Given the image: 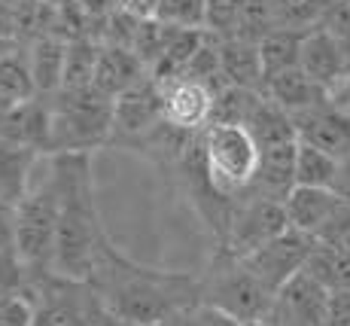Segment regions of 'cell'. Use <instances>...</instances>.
<instances>
[{
	"mask_svg": "<svg viewBox=\"0 0 350 326\" xmlns=\"http://www.w3.org/2000/svg\"><path fill=\"white\" fill-rule=\"evenodd\" d=\"M314 244H317V238H311L305 232H295V229H286L284 235L268 241L265 247H259L256 253L244 256L241 262L278 296V290H284L295 275L305 271Z\"/></svg>",
	"mask_w": 350,
	"mask_h": 326,
	"instance_id": "obj_10",
	"label": "cell"
},
{
	"mask_svg": "<svg viewBox=\"0 0 350 326\" xmlns=\"http://www.w3.org/2000/svg\"><path fill=\"white\" fill-rule=\"evenodd\" d=\"M12 46H18V43H12V40H6L3 34H0V55H3L6 49H12Z\"/></svg>",
	"mask_w": 350,
	"mask_h": 326,
	"instance_id": "obj_43",
	"label": "cell"
},
{
	"mask_svg": "<svg viewBox=\"0 0 350 326\" xmlns=\"http://www.w3.org/2000/svg\"><path fill=\"white\" fill-rule=\"evenodd\" d=\"M0 326H33L31 302L22 293L0 296Z\"/></svg>",
	"mask_w": 350,
	"mask_h": 326,
	"instance_id": "obj_34",
	"label": "cell"
},
{
	"mask_svg": "<svg viewBox=\"0 0 350 326\" xmlns=\"http://www.w3.org/2000/svg\"><path fill=\"white\" fill-rule=\"evenodd\" d=\"M265 95L250 92V89H238V86H226L213 95V113H211V125H241L247 128V122L256 113V107L262 104Z\"/></svg>",
	"mask_w": 350,
	"mask_h": 326,
	"instance_id": "obj_27",
	"label": "cell"
},
{
	"mask_svg": "<svg viewBox=\"0 0 350 326\" xmlns=\"http://www.w3.org/2000/svg\"><path fill=\"white\" fill-rule=\"evenodd\" d=\"M305 275H311L320 287L329 290V293L350 290V253L317 241L311 250V256H308Z\"/></svg>",
	"mask_w": 350,
	"mask_h": 326,
	"instance_id": "obj_24",
	"label": "cell"
},
{
	"mask_svg": "<svg viewBox=\"0 0 350 326\" xmlns=\"http://www.w3.org/2000/svg\"><path fill=\"white\" fill-rule=\"evenodd\" d=\"M274 293L241 260L217 250L211 266L201 271V305L217 308L232 321L250 326L268 317Z\"/></svg>",
	"mask_w": 350,
	"mask_h": 326,
	"instance_id": "obj_6",
	"label": "cell"
},
{
	"mask_svg": "<svg viewBox=\"0 0 350 326\" xmlns=\"http://www.w3.org/2000/svg\"><path fill=\"white\" fill-rule=\"evenodd\" d=\"M25 281H28V271L18 262L16 253H0V296L10 293H22Z\"/></svg>",
	"mask_w": 350,
	"mask_h": 326,
	"instance_id": "obj_35",
	"label": "cell"
},
{
	"mask_svg": "<svg viewBox=\"0 0 350 326\" xmlns=\"http://www.w3.org/2000/svg\"><path fill=\"white\" fill-rule=\"evenodd\" d=\"M250 326H271V323H268V321H259V323H250Z\"/></svg>",
	"mask_w": 350,
	"mask_h": 326,
	"instance_id": "obj_44",
	"label": "cell"
},
{
	"mask_svg": "<svg viewBox=\"0 0 350 326\" xmlns=\"http://www.w3.org/2000/svg\"><path fill=\"white\" fill-rule=\"evenodd\" d=\"M43 159L33 149L0 140V205L18 208L33 183V168Z\"/></svg>",
	"mask_w": 350,
	"mask_h": 326,
	"instance_id": "obj_20",
	"label": "cell"
},
{
	"mask_svg": "<svg viewBox=\"0 0 350 326\" xmlns=\"http://www.w3.org/2000/svg\"><path fill=\"white\" fill-rule=\"evenodd\" d=\"M244 6L247 0H207V25L204 31L217 34L219 40L234 37L244 18Z\"/></svg>",
	"mask_w": 350,
	"mask_h": 326,
	"instance_id": "obj_31",
	"label": "cell"
},
{
	"mask_svg": "<svg viewBox=\"0 0 350 326\" xmlns=\"http://www.w3.org/2000/svg\"><path fill=\"white\" fill-rule=\"evenodd\" d=\"M329 326H350V290L329 293Z\"/></svg>",
	"mask_w": 350,
	"mask_h": 326,
	"instance_id": "obj_37",
	"label": "cell"
},
{
	"mask_svg": "<svg viewBox=\"0 0 350 326\" xmlns=\"http://www.w3.org/2000/svg\"><path fill=\"white\" fill-rule=\"evenodd\" d=\"M52 104V155H92L113 138V101L98 89H62Z\"/></svg>",
	"mask_w": 350,
	"mask_h": 326,
	"instance_id": "obj_4",
	"label": "cell"
},
{
	"mask_svg": "<svg viewBox=\"0 0 350 326\" xmlns=\"http://www.w3.org/2000/svg\"><path fill=\"white\" fill-rule=\"evenodd\" d=\"M22 296L31 302L33 326H116V317L92 281L64 277L58 271L28 275Z\"/></svg>",
	"mask_w": 350,
	"mask_h": 326,
	"instance_id": "obj_3",
	"label": "cell"
},
{
	"mask_svg": "<svg viewBox=\"0 0 350 326\" xmlns=\"http://www.w3.org/2000/svg\"><path fill=\"white\" fill-rule=\"evenodd\" d=\"M165 326H244L238 321H232L228 314L217 308H207V305H195V308L183 311V314H177L174 321H167Z\"/></svg>",
	"mask_w": 350,
	"mask_h": 326,
	"instance_id": "obj_33",
	"label": "cell"
},
{
	"mask_svg": "<svg viewBox=\"0 0 350 326\" xmlns=\"http://www.w3.org/2000/svg\"><path fill=\"white\" fill-rule=\"evenodd\" d=\"M301 71L335 98L350 79V55L326 28H314L301 43Z\"/></svg>",
	"mask_w": 350,
	"mask_h": 326,
	"instance_id": "obj_12",
	"label": "cell"
},
{
	"mask_svg": "<svg viewBox=\"0 0 350 326\" xmlns=\"http://www.w3.org/2000/svg\"><path fill=\"white\" fill-rule=\"evenodd\" d=\"M265 321L271 326H329V290L301 271L278 290Z\"/></svg>",
	"mask_w": 350,
	"mask_h": 326,
	"instance_id": "obj_11",
	"label": "cell"
},
{
	"mask_svg": "<svg viewBox=\"0 0 350 326\" xmlns=\"http://www.w3.org/2000/svg\"><path fill=\"white\" fill-rule=\"evenodd\" d=\"M332 0H271L274 31H295L308 34L320 28Z\"/></svg>",
	"mask_w": 350,
	"mask_h": 326,
	"instance_id": "obj_25",
	"label": "cell"
},
{
	"mask_svg": "<svg viewBox=\"0 0 350 326\" xmlns=\"http://www.w3.org/2000/svg\"><path fill=\"white\" fill-rule=\"evenodd\" d=\"M16 104H18V101L6 98V95H3V92H0V125H3V119H6V116H10V110H12V107H16Z\"/></svg>",
	"mask_w": 350,
	"mask_h": 326,
	"instance_id": "obj_41",
	"label": "cell"
},
{
	"mask_svg": "<svg viewBox=\"0 0 350 326\" xmlns=\"http://www.w3.org/2000/svg\"><path fill=\"white\" fill-rule=\"evenodd\" d=\"M0 253H16V208L0 205Z\"/></svg>",
	"mask_w": 350,
	"mask_h": 326,
	"instance_id": "obj_36",
	"label": "cell"
},
{
	"mask_svg": "<svg viewBox=\"0 0 350 326\" xmlns=\"http://www.w3.org/2000/svg\"><path fill=\"white\" fill-rule=\"evenodd\" d=\"M335 104H338V107H345V110L350 113V79H347V86H345V89H341L338 95H335Z\"/></svg>",
	"mask_w": 350,
	"mask_h": 326,
	"instance_id": "obj_42",
	"label": "cell"
},
{
	"mask_svg": "<svg viewBox=\"0 0 350 326\" xmlns=\"http://www.w3.org/2000/svg\"><path fill=\"white\" fill-rule=\"evenodd\" d=\"M116 326H137V323H122V321H116Z\"/></svg>",
	"mask_w": 350,
	"mask_h": 326,
	"instance_id": "obj_45",
	"label": "cell"
},
{
	"mask_svg": "<svg viewBox=\"0 0 350 326\" xmlns=\"http://www.w3.org/2000/svg\"><path fill=\"white\" fill-rule=\"evenodd\" d=\"M159 3L161 0H116V10L125 12V16H131V18L146 22V18L159 16Z\"/></svg>",
	"mask_w": 350,
	"mask_h": 326,
	"instance_id": "obj_38",
	"label": "cell"
},
{
	"mask_svg": "<svg viewBox=\"0 0 350 326\" xmlns=\"http://www.w3.org/2000/svg\"><path fill=\"white\" fill-rule=\"evenodd\" d=\"M73 3H77L79 10L92 18V25H95V28L104 22V18H110L113 12H116V0H73Z\"/></svg>",
	"mask_w": 350,
	"mask_h": 326,
	"instance_id": "obj_39",
	"label": "cell"
},
{
	"mask_svg": "<svg viewBox=\"0 0 350 326\" xmlns=\"http://www.w3.org/2000/svg\"><path fill=\"white\" fill-rule=\"evenodd\" d=\"M165 95V122L177 131L198 134L211 125L213 113V92L192 79H177L171 86H161Z\"/></svg>",
	"mask_w": 350,
	"mask_h": 326,
	"instance_id": "obj_15",
	"label": "cell"
},
{
	"mask_svg": "<svg viewBox=\"0 0 350 326\" xmlns=\"http://www.w3.org/2000/svg\"><path fill=\"white\" fill-rule=\"evenodd\" d=\"M165 125V95L152 77L140 79L113 101V138L110 144L137 149L150 134Z\"/></svg>",
	"mask_w": 350,
	"mask_h": 326,
	"instance_id": "obj_9",
	"label": "cell"
},
{
	"mask_svg": "<svg viewBox=\"0 0 350 326\" xmlns=\"http://www.w3.org/2000/svg\"><path fill=\"white\" fill-rule=\"evenodd\" d=\"M150 77V71L144 67V61L134 55L131 49H119V46H100L98 67H95V83L92 89L107 95L110 101H116L119 95H125L131 86H137L140 79Z\"/></svg>",
	"mask_w": 350,
	"mask_h": 326,
	"instance_id": "obj_17",
	"label": "cell"
},
{
	"mask_svg": "<svg viewBox=\"0 0 350 326\" xmlns=\"http://www.w3.org/2000/svg\"><path fill=\"white\" fill-rule=\"evenodd\" d=\"M156 18L177 31H204L207 0H161Z\"/></svg>",
	"mask_w": 350,
	"mask_h": 326,
	"instance_id": "obj_30",
	"label": "cell"
},
{
	"mask_svg": "<svg viewBox=\"0 0 350 326\" xmlns=\"http://www.w3.org/2000/svg\"><path fill=\"white\" fill-rule=\"evenodd\" d=\"M0 140H10L40 155H52V104L49 98L18 101L0 125Z\"/></svg>",
	"mask_w": 350,
	"mask_h": 326,
	"instance_id": "obj_14",
	"label": "cell"
},
{
	"mask_svg": "<svg viewBox=\"0 0 350 326\" xmlns=\"http://www.w3.org/2000/svg\"><path fill=\"white\" fill-rule=\"evenodd\" d=\"M110 314L122 323L165 326L177 314L201 305V275L140 266L113 247L100 250L98 266L89 277Z\"/></svg>",
	"mask_w": 350,
	"mask_h": 326,
	"instance_id": "obj_1",
	"label": "cell"
},
{
	"mask_svg": "<svg viewBox=\"0 0 350 326\" xmlns=\"http://www.w3.org/2000/svg\"><path fill=\"white\" fill-rule=\"evenodd\" d=\"M341 162L335 155L323 153V149L301 144L299 140V155H295V186H314V189H332L338 177Z\"/></svg>",
	"mask_w": 350,
	"mask_h": 326,
	"instance_id": "obj_28",
	"label": "cell"
},
{
	"mask_svg": "<svg viewBox=\"0 0 350 326\" xmlns=\"http://www.w3.org/2000/svg\"><path fill=\"white\" fill-rule=\"evenodd\" d=\"M98 55H100V43L95 37L70 40V43H67L62 89H92V83H95Z\"/></svg>",
	"mask_w": 350,
	"mask_h": 326,
	"instance_id": "obj_29",
	"label": "cell"
},
{
	"mask_svg": "<svg viewBox=\"0 0 350 326\" xmlns=\"http://www.w3.org/2000/svg\"><path fill=\"white\" fill-rule=\"evenodd\" d=\"M58 238V189L52 177V162L46 155V174L33 177L28 195L16 208V256L28 275L55 271Z\"/></svg>",
	"mask_w": 350,
	"mask_h": 326,
	"instance_id": "obj_5",
	"label": "cell"
},
{
	"mask_svg": "<svg viewBox=\"0 0 350 326\" xmlns=\"http://www.w3.org/2000/svg\"><path fill=\"white\" fill-rule=\"evenodd\" d=\"M320 244H329V247H338L350 253V205H341L338 210L332 214V220L320 229L317 235Z\"/></svg>",
	"mask_w": 350,
	"mask_h": 326,
	"instance_id": "obj_32",
	"label": "cell"
},
{
	"mask_svg": "<svg viewBox=\"0 0 350 326\" xmlns=\"http://www.w3.org/2000/svg\"><path fill=\"white\" fill-rule=\"evenodd\" d=\"M201 149L213 189L238 201L253 186L259 171V147L253 134L241 125H207L201 131Z\"/></svg>",
	"mask_w": 350,
	"mask_h": 326,
	"instance_id": "obj_7",
	"label": "cell"
},
{
	"mask_svg": "<svg viewBox=\"0 0 350 326\" xmlns=\"http://www.w3.org/2000/svg\"><path fill=\"white\" fill-rule=\"evenodd\" d=\"M204 34L207 31H174L165 55L156 61L150 77L156 79L159 86H171V83H177V79H183L186 71H189V64H192V58H195V52H198L201 43H204Z\"/></svg>",
	"mask_w": 350,
	"mask_h": 326,
	"instance_id": "obj_22",
	"label": "cell"
},
{
	"mask_svg": "<svg viewBox=\"0 0 350 326\" xmlns=\"http://www.w3.org/2000/svg\"><path fill=\"white\" fill-rule=\"evenodd\" d=\"M31 58V73L33 86H37L40 98H52L62 92L64 83V61H67V40L55 37V34H43L28 46Z\"/></svg>",
	"mask_w": 350,
	"mask_h": 326,
	"instance_id": "obj_21",
	"label": "cell"
},
{
	"mask_svg": "<svg viewBox=\"0 0 350 326\" xmlns=\"http://www.w3.org/2000/svg\"><path fill=\"white\" fill-rule=\"evenodd\" d=\"M58 189V238L55 271L89 281L100 250L110 244L95 201L92 155H49Z\"/></svg>",
	"mask_w": 350,
	"mask_h": 326,
	"instance_id": "obj_2",
	"label": "cell"
},
{
	"mask_svg": "<svg viewBox=\"0 0 350 326\" xmlns=\"http://www.w3.org/2000/svg\"><path fill=\"white\" fill-rule=\"evenodd\" d=\"M265 95L278 107H284L289 116H299V113H308V110H314V107L332 101V95H329L326 89H320V86L314 83L305 71H301V67H293V71L268 79Z\"/></svg>",
	"mask_w": 350,
	"mask_h": 326,
	"instance_id": "obj_19",
	"label": "cell"
},
{
	"mask_svg": "<svg viewBox=\"0 0 350 326\" xmlns=\"http://www.w3.org/2000/svg\"><path fill=\"white\" fill-rule=\"evenodd\" d=\"M301 43H305V34L295 31H274L268 34L259 43V55H262V71H265V86L268 79L280 77V73L301 67Z\"/></svg>",
	"mask_w": 350,
	"mask_h": 326,
	"instance_id": "obj_23",
	"label": "cell"
},
{
	"mask_svg": "<svg viewBox=\"0 0 350 326\" xmlns=\"http://www.w3.org/2000/svg\"><path fill=\"white\" fill-rule=\"evenodd\" d=\"M289 229L286 205L280 199H268V195L244 192L234 201L232 223H228L226 241L217 250H226L234 260L256 253L259 247H265L268 241H274L278 235H284Z\"/></svg>",
	"mask_w": 350,
	"mask_h": 326,
	"instance_id": "obj_8",
	"label": "cell"
},
{
	"mask_svg": "<svg viewBox=\"0 0 350 326\" xmlns=\"http://www.w3.org/2000/svg\"><path fill=\"white\" fill-rule=\"evenodd\" d=\"M219 58H223L226 86H238V89L265 95V71H262L259 43L244 37H226L219 40Z\"/></svg>",
	"mask_w": 350,
	"mask_h": 326,
	"instance_id": "obj_18",
	"label": "cell"
},
{
	"mask_svg": "<svg viewBox=\"0 0 350 326\" xmlns=\"http://www.w3.org/2000/svg\"><path fill=\"white\" fill-rule=\"evenodd\" d=\"M332 192L338 195L345 205H350V159H345V162L338 165V177H335Z\"/></svg>",
	"mask_w": 350,
	"mask_h": 326,
	"instance_id": "obj_40",
	"label": "cell"
},
{
	"mask_svg": "<svg viewBox=\"0 0 350 326\" xmlns=\"http://www.w3.org/2000/svg\"><path fill=\"white\" fill-rule=\"evenodd\" d=\"M0 92L12 101L37 98L28 46H12V49H6L3 55H0Z\"/></svg>",
	"mask_w": 350,
	"mask_h": 326,
	"instance_id": "obj_26",
	"label": "cell"
},
{
	"mask_svg": "<svg viewBox=\"0 0 350 326\" xmlns=\"http://www.w3.org/2000/svg\"><path fill=\"white\" fill-rule=\"evenodd\" d=\"M284 205H286V216H289V229L317 238L320 229L332 220V214L345 205V201H341L332 189L295 186L293 192L286 195Z\"/></svg>",
	"mask_w": 350,
	"mask_h": 326,
	"instance_id": "obj_16",
	"label": "cell"
},
{
	"mask_svg": "<svg viewBox=\"0 0 350 326\" xmlns=\"http://www.w3.org/2000/svg\"><path fill=\"white\" fill-rule=\"evenodd\" d=\"M293 122L301 144L317 147L323 153L335 155L338 162L350 159V113L345 107H338L335 101H326L314 110L293 116Z\"/></svg>",
	"mask_w": 350,
	"mask_h": 326,
	"instance_id": "obj_13",
	"label": "cell"
}]
</instances>
